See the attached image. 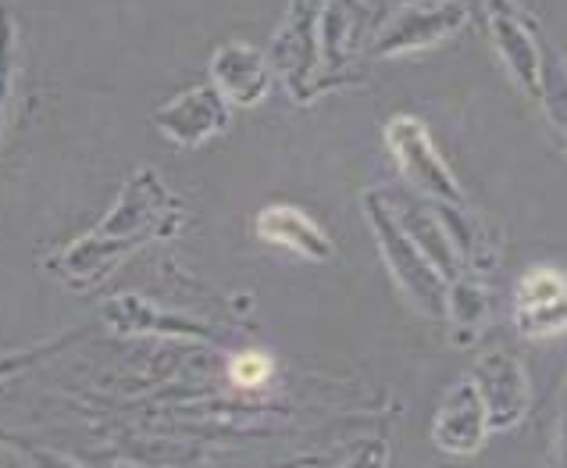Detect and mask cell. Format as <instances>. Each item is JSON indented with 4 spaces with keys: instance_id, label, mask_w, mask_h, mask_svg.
<instances>
[{
    "instance_id": "obj_2",
    "label": "cell",
    "mask_w": 567,
    "mask_h": 468,
    "mask_svg": "<svg viewBox=\"0 0 567 468\" xmlns=\"http://www.w3.org/2000/svg\"><path fill=\"white\" fill-rule=\"evenodd\" d=\"M389 140H393V151L400 154L403 169H408L411 180L425 190L435 193V197H450V201H461V190L457 183L450 180V172L435 151L429 147V136H425V125L414 122V119H396L393 129H389Z\"/></svg>"
},
{
    "instance_id": "obj_1",
    "label": "cell",
    "mask_w": 567,
    "mask_h": 468,
    "mask_svg": "<svg viewBox=\"0 0 567 468\" xmlns=\"http://www.w3.org/2000/svg\"><path fill=\"white\" fill-rule=\"evenodd\" d=\"M517 326L525 336H557L567 329V276L554 268H536L528 272L517 286V304H514Z\"/></svg>"
},
{
    "instance_id": "obj_4",
    "label": "cell",
    "mask_w": 567,
    "mask_h": 468,
    "mask_svg": "<svg viewBox=\"0 0 567 468\" xmlns=\"http://www.w3.org/2000/svg\"><path fill=\"white\" fill-rule=\"evenodd\" d=\"M261 236L286 244L307 257H329V240L318 233V225L311 218H303L293 207H271L261 215Z\"/></svg>"
},
{
    "instance_id": "obj_3",
    "label": "cell",
    "mask_w": 567,
    "mask_h": 468,
    "mask_svg": "<svg viewBox=\"0 0 567 468\" xmlns=\"http://www.w3.org/2000/svg\"><path fill=\"white\" fill-rule=\"evenodd\" d=\"M464 19H467V11L457 4V0L408 8V14H400L393 32H385L379 51H421V47L440 43L443 37H450L453 29H461Z\"/></svg>"
},
{
    "instance_id": "obj_5",
    "label": "cell",
    "mask_w": 567,
    "mask_h": 468,
    "mask_svg": "<svg viewBox=\"0 0 567 468\" xmlns=\"http://www.w3.org/2000/svg\"><path fill=\"white\" fill-rule=\"evenodd\" d=\"M233 383L236 386H247V390H254V386H265L271 379V358H265V354H239V358L233 362Z\"/></svg>"
}]
</instances>
